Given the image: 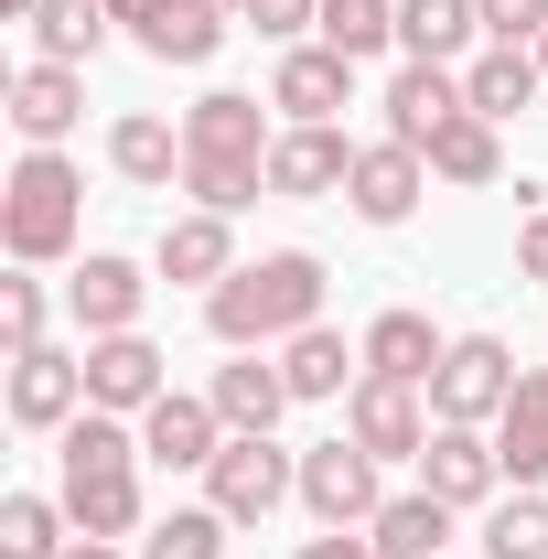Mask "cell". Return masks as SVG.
<instances>
[{"mask_svg": "<svg viewBox=\"0 0 548 559\" xmlns=\"http://www.w3.org/2000/svg\"><path fill=\"white\" fill-rule=\"evenodd\" d=\"M323 323V259L312 248H270V259H237V270L205 290V334L226 355H270L290 334Z\"/></svg>", "mask_w": 548, "mask_h": 559, "instance_id": "obj_1", "label": "cell"}, {"mask_svg": "<svg viewBox=\"0 0 548 559\" xmlns=\"http://www.w3.org/2000/svg\"><path fill=\"white\" fill-rule=\"evenodd\" d=\"M270 108L259 97H237V86H215V97H194L183 108V194L205 215H248L259 194H270Z\"/></svg>", "mask_w": 548, "mask_h": 559, "instance_id": "obj_2", "label": "cell"}, {"mask_svg": "<svg viewBox=\"0 0 548 559\" xmlns=\"http://www.w3.org/2000/svg\"><path fill=\"white\" fill-rule=\"evenodd\" d=\"M75 237H86V173L65 151H22L0 183V248L22 270H55V259H75Z\"/></svg>", "mask_w": 548, "mask_h": 559, "instance_id": "obj_3", "label": "cell"}, {"mask_svg": "<svg viewBox=\"0 0 548 559\" xmlns=\"http://www.w3.org/2000/svg\"><path fill=\"white\" fill-rule=\"evenodd\" d=\"M301 495V452H279L270 430H226V452L205 463V506L226 527H270L279 506Z\"/></svg>", "mask_w": 548, "mask_h": 559, "instance_id": "obj_4", "label": "cell"}, {"mask_svg": "<svg viewBox=\"0 0 548 559\" xmlns=\"http://www.w3.org/2000/svg\"><path fill=\"white\" fill-rule=\"evenodd\" d=\"M516 355H505V334H452V355L430 366V419H452V430H495L505 419V399H516Z\"/></svg>", "mask_w": 548, "mask_h": 559, "instance_id": "obj_5", "label": "cell"}, {"mask_svg": "<svg viewBox=\"0 0 548 559\" xmlns=\"http://www.w3.org/2000/svg\"><path fill=\"white\" fill-rule=\"evenodd\" d=\"M301 506H312V527H377V452L355 441V430H334V441H312L301 452Z\"/></svg>", "mask_w": 548, "mask_h": 559, "instance_id": "obj_6", "label": "cell"}, {"mask_svg": "<svg viewBox=\"0 0 548 559\" xmlns=\"http://www.w3.org/2000/svg\"><path fill=\"white\" fill-rule=\"evenodd\" d=\"M344 430H355L377 463H419L441 419L419 409V388H409V377H355V399H344Z\"/></svg>", "mask_w": 548, "mask_h": 559, "instance_id": "obj_7", "label": "cell"}, {"mask_svg": "<svg viewBox=\"0 0 548 559\" xmlns=\"http://www.w3.org/2000/svg\"><path fill=\"white\" fill-rule=\"evenodd\" d=\"M344 97H355V55H334V44H290L279 75H270V108L290 130H334Z\"/></svg>", "mask_w": 548, "mask_h": 559, "instance_id": "obj_8", "label": "cell"}, {"mask_svg": "<svg viewBox=\"0 0 548 559\" xmlns=\"http://www.w3.org/2000/svg\"><path fill=\"white\" fill-rule=\"evenodd\" d=\"M162 366H172V355L151 345V334H97V345H86V409H119V419H140L151 399H162V388H172Z\"/></svg>", "mask_w": 548, "mask_h": 559, "instance_id": "obj_9", "label": "cell"}, {"mask_svg": "<svg viewBox=\"0 0 548 559\" xmlns=\"http://www.w3.org/2000/svg\"><path fill=\"white\" fill-rule=\"evenodd\" d=\"M419 194H430V162H419L409 140H366V151H355V183H344V205L366 215V226H409Z\"/></svg>", "mask_w": 548, "mask_h": 559, "instance_id": "obj_10", "label": "cell"}, {"mask_svg": "<svg viewBox=\"0 0 548 559\" xmlns=\"http://www.w3.org/2000/svg\"><path fill=\"white\" fill-rule=\"evenodd\" d=\"M140 452H151L162 474H205L215 452H226V419H215V399H183V388H162V399L140 409Z\"/></svg>", "mask_w": 548, "mask_h": 559, "instance_id": "obj_11", "label": "cell"}, {"mask_svg": "<svg viewBox=\"0 0 548 559\" xmlns=\"http://www.w3.org/2000/svg\"><path fill=\"white\" fill-rule=\"evenodd\" d=\"M65 301H75V323H86V345H97V334H140L151 280H140V259H119V248H86L75 280H65Z\"/></svg>", "mask_w": 548, "mask_h": 559, "instance_id": "obj_12", "label": "cell"}, {"mask_svg": "<svg viewBox=\"0 0 548 559\" xmlns=\"http://www.w3.org/2000/svg\"><path fill=\"white\" fill-rule=\"evenodd\" d=\"M419 485L441 495L452 516H463V506H495V485H505L495 430H452V419H441V430H430V452H419Z\"/></svg>", "mask_w": 548, "mask_h": 559, "instance_id": "obj_13", "label": "cell"}, {"mask_svg": "<svg viewBox=\"0 0 548 559\" xmlns=\"http://www.w3.org/2000/svg\"><path fill=\"white\" fill-rule=\"evenodd\" d=\"M75 409H86V355H65V345L11 355V419L22 430H65Z\"/></svg>", "mask_w": 548, "mask_h": 559, "instance_id": "obj_14", "label": "cell"}, {"mask_svg": "<svg viewBox=\"0 0 548 559\" xmlns=\"http://www.w3.org/2000/svg\"><path fill=\"white\" fill-rule=\"evenodd\" d=\"M355 183V140L344 130H279L270 140V194L279 205H312V194H344Z\"/></svg>", "mask_w": 548, "mask_h": 559, "instance_id": "obj_15", "label": "cell"}, {"mask_svg": "<svg viewBox=\"0 0 548 559\" xmlns=\"http://www.w3.org/2000/svg\"><path fill=\"white\" fill-rule=\"evenodd\" d=\"M75 119H86V66H44L33 55V66L11 75V130L33 140V151H55Z\"/></svg>", "mask_w": 548, "mask_h": 559, "instance_id": "obj_16", "label": "cell"}, {"mask_svg": "<svg viewBox=\"0 0 548 559\" xmlns=\"http://www.w3.org/2000/svg\"><path fill=\"white\" fill-rule=\"evenodd\" d=\"M463 108H474V97H463L452 66H398V75H388V140H409V151H430Z\"/></svg>", "mask_w": 548, "mask_h": 559, "instance_id": "obj_17", "label": "cell"}, {"mask_svg": "<svg viewBox=\"0 0 548 559\" xmlns=\"http://www.w3.org/2000/svg\"><path fill=\"white\" fill-rule=\"evenodd\" d=\"M108 173L140 183V194H172V183H183V130H172V119H151V108H130V119L108 130Z\"/></svg>", "mask_w": 548, "mask_h": 559, "instance_id": "obj_18", "label": "cell"}, {"mask_svg": "<svg viewBox=\"0 0 548 559\" xmlns=\"http://www.w3.org/2000/svg\"><path fill=\"white\" fill-rule=\"evenodd\" d=\"M495 463H505V485H548V366L516 377V399L495 419Z\"/></svg>", "mask_w": 548, "mask_h": 559, "instance_id": "obj_19", "label": "cell"}, {"mask_svg": "<svg viewBox=\"0 0 548 559\" xmlns=\"http://www.w3.org/2000/svg\"><path fill=\"white\" fill-rule=\"evenodd\" d=\"M538 86H548V66H538V44H495V55H474L463 66V97H474V119H516V108H538Z\"/></svg>", "mask_w": 548, "mask_h": 559, "instance_id": "obj_20", "label": "cell"}, {"mask_svg": "<svg viewBox=\"0 0 548 559\" xmlns=\"http://www.w3.org/2000/svg\"><path fill=\"white\" fill-rule=\"evenodd\" d=\"M151 270L162 280H194V290H215V280L237 270V237H226V215H172V226H162V248H151Z\"/></svg>", "mask_w": 548, "mask_h": 559, "instance_id": "obj_21", "label": "cell"}, {"mask_svg": "<svg viewBox=\"0 0 548 559\" xmlns=\"http://www.w3.org/2000/svg\"><path fill=\"white\" fill-rule=\"evenodd\" d=\"M355 355H366V377H409V388H430V366L452 355V334H430V312H377Z\"/></svg>", "mask_w": 548, "mask_h": 559, "instance_id": "obj_22", "label": "cell"}, {"mask_svg": "<svg viewBox=\"0 0 548 559\" xmlns=\"http://www.w3.org/2000/svg\"><path fill=\"white\" fill-rule=\"evenodd\" d=\"M474 33H484L474 0H398V55H409V66H463Z\"/></svg>", "mask_w": 548, "mask_h": 559, "instance_id": "obj_23", "label": "cell"}, {"mask_svg": "<svg viewBox=\"0 0 548 559\" xmlns=\"http://www.w3.org/2000/svg\"><path fill=\"white\" fill-rule=\"evenodd\" d=\"M215 419H226V430H279V409H301V399H290V377H279V366H259V355H237V366H215Z\"/></svg>", "mask_w": 548, "mask_h": 559, "instance_id": "obj_24", "label": "cell"}, {"mask_svg": "<svg viewBox=\"0 0 548 559\" xmlns=\"http://www.w3.org/2000/svg\"><path fill=\"white\" fill-rule=\"evenodd\" d=\"M366 538H377V559H452V506H441L430 485H419V495H388Z\"/></svg>", "mask_w": 548, "mask_h": 559, "instance_id": "obj_25", "label": "cell"}, {"mask_svg": "<svg viewBox=\"0 0 548 559\" xmlns=\"http://www.w3.org/2000/svg\"><path fill=\"white\" fill-rule=\"evenodd\" d=\"M355 366H366V355H344L334 323H312V334H290V345H279V377H290V399H355Z\"/></svg>", "mask_w": 548, "mask_h": 559, "instance_id": "obj_26", "label": "cell"}, {"mask_svg": "<svg viewBox=\"0 0 548 559\" xmlns=\"http://www.w3.org/2000/svg\"><path fill=\"white\" fill-rule=\"evenodd\" d=\"M65 516H75V538H140V527H151V516H140V474H75Z\"/></svg>", "mask_w": 548, "mask_h": 559, "instance_id": "obj_27", "label": "cell"}, {"mask_svg": "<svg viewBox=\"0 0 548 559\" xmlns=\"http://www.w3.org/2000/svg\"><path fill=\"white\" fill-rule=\"evenodd\" d=\"M215 44H226V0H172V11L140 33L151 66H215Z\"/></svg>", "mask_w": 548, "mask_h": 559, "instance_id": "obj_28", "label": "cell"}, {"mask_svg": "<svg viewBox=\"0 0 548 559\" xmlns=\"http://www.w3.org/2000/svg\"><path fill=\"white\" fill-rule=\"evenodd\" d=\"M108 33H119L108 0H44V11H33V55H44V66H86Z\"/></svg>", "mask_w": 548, "mask_h": 559, "instance_id": "obj_29", "label": "cell"}, {"mask_svg": "<svg viewBox=\"0 0 548 559\" xmlns=\"http://www.w3.org/2000/svg\"><path fill=\"white\" fill-rule=\"evenodd\" d=\"M419 162H430V183H495V173H505V140H495V119H474V108H463L452 130L419 151Z\"/></svg>", "mask_w": 548, "mask_h": 559, "instance_id": "obj_30", "label": "cell"}, {"mask_svg": "<svg viewBox=\"0 0 548 559\" xmlns=\"http://www.w3.org/2000/svg\"><path fill=\"white\" fill-rule=\"evenodd\" d=\"M65 495H0V559H65Z\"/></svg>", "mask_w": 548, "mask_h": 559, "instance_id": "obj_31", "label": "cell"}, {"mask_svg": "<svg viewBox=\"0 0 548 559\" xmlns=\"http://www.w3.org/2000/svg\"><path fill=\"white\" fill-rule=\"evenodd\" d=\"M140 559H226V516L215 506H172L140 527Z\"/></svg>", "mask_w": 548, "mask_h": 559, "instance_id": "obj_32", "label": "cell"}, {"mask_svg": "<svg viewBox=\"0 0 548 559\" xmlns=\"http://www.w3.org/2000/svg\"><path fill=\"white\" fill-rule=\"evenodd\" d=\"M484 559H548V495L538 485H516L484 516Z\"/></svg>", "mask_w": 548, "mask_h": 559, "instance_id": "obj_33", "label": "cell"}, {"mask_svg": "<svg viewBox=\"0 0 548 559\" xmlns=\"http://www.w3.org/2000/svg\"><path fill=\"white\" fill-rule=\"evenodd\" d=\"M323 44L355 55V66L388 55V44H398V0H323Z\"/></svg>", "mask_w": 548, "mask_h": 559, "instance_id": "obj_34", "label": "cell"}, {"mask_svg": "<svg viewBox=\"0 0 548 559\" xmlns=\"http://www.w3.org/2000/svg\"><path fill=\"white\" fill-rule=\"evenodd\" d=\"M0 334H11V355L44 345V280H0Z\"/></svg>", "mask_w": 548, "mask_h": 559, "instance_id": "obj_35", "label": "cell"}, {"mask_svg": "<svg viewBox=\"0 0 548 559\" xmlns=\"http://www.w3.org/2000/svg\"><path fill=\"white\" fill-rule=\"evenodd\" d=\"M237 22H248V33H270V44H301V33H323V0H248Z\"/></svg>", "mask_w": 548, "mask_h": 559, "instance_id": "obj_36", "label": "cell"}, {"mask_svg": "<svg viewBox=\"0 0 548 559\" xmlns=\"http://www.w3.org/2000/svg\"><path fill=\"white\" fill-rule=\"evenodd\" d=\"M474 11H484L495 44H538V33H548V0H474Z\"/></svg>", "mask_w": 548, "mask_h": 559, "instance_id": "obj_37", "label": "cell"}, {"mask_svg": "<svg viewBox=\"0 0 548 559\" xmlns=\"http://www.w3.org/2000/svg\"><path fill=\"white\" fill-rule=\"evenodd\" d=\"M516 280H548V194L527 183V226H516Z\"/></svg>", "mask_w": 548, "mask_h": 559, "instance_id": "obj_38", "label": "cell"}, {"mask_svg": "<svg viewBox=\"0 0 548 559\" xmlns=\"http://www.w3.org/2000/svg\"><path fill=\"white\" fill-rule=\"evenodd\" d=\"M290 559H377V538L366 527H323V538H301Z\"/></svg>", "mask_w": 548, "mask_h": 559, "instance_id": "obj_39", "label": "cell"}, {"mask_svg": "<svg viewBox=\"0 0 548 559\" xmlns=\"http://www.w3.org/2000/svg\"><path fill=\"white\" fill-rule=\"evenodd\" d=\"M162 11H172V0H108V22H119L130 44H140V33H151V22H162Z\"/></svg>", "mask_w": 548, "mask_h": 559, "instance_id": "obj_40", "label": "cell"}, {"mask_svg": "<svg viewBox=\"0 0 548 559\" xmlns=\"http://www.w3.org/2000/svg\"><path fill=\"white\" fill-rule=\"evenodd\" d=\"M65 559H140V549H119V538H65Z\"/></svg>", "mask_w": 548, "mask_h": 559, "instance_id": "obj_41", "label": "cell"}, {"mask_svg": "<svg viewBox=\"0 0 548 559\" xmlns=\"http://www.w3.org/2000/svg\"><path fill=\"white\" fill-rule=\"evenodd\" d=\"M538 66H548V33H538Z\"/></svg>", "mask_w": 548, "mask_h": 559, "instance_id": "obj_42", "label": "cell"}, {"mask_svg": "<svg viewBox=\"0 0 548 559\" xmlns=\"http://www.w3.org/2000/svg\"><path fill=\"white\" fill-rule=\"evenodd\" d=\"M226 11H248V0H226Z\"/></svg>", "mask_w": 548, "mask_h": 559, "instance_id": "obj_43", "label": "cell"}]
</instances>
